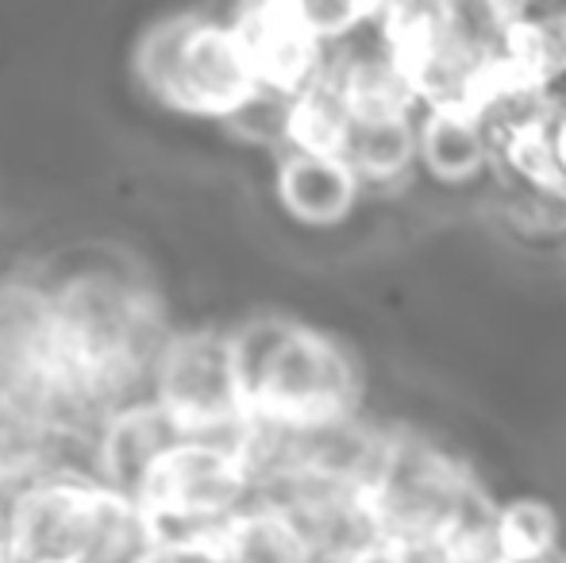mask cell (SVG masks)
Returning <instances> with one entry per match:
<instances>
[{
  "label": "cell",
  "mask_w": 566,
  "mask_h": 563,
  "mask_svg": "<svg viewBox=\"0 0 566 563\" xmlns=\"http://www.w3.org/2000/svg\"><path fill=\"white\" fill-rule=\"evenodd\" d=\"M132 70L158 105L205 121L228 124L259 93L228 20L201 12H174L150 23L135 43Z\"/></svg>",
  "instance_id": "1"
},
{
  "label": "cell",
  "mask_w": 566,
  "mask_h": 563,
  "mask_svg": "<svg viewBox=\"0 0 566 563\" xmlns=\"http://www.w3.org/2000/svg\"><path fill=\"white\" fill-rule=\"evenodd\" d=\"M254 502V479L239 444L181 436L143 475L135 505L158 529L163 549H189Z\"/></svg>",
  "instance_id": "2"
},
{
  "label": "cell",
  "mask_w": 566,
  "mask_h": 563,
  "mask_svg": "<svg viewBox=\"0 0 566 563\" xmlns=\"http://www.w3.org/2000/svg\"><path fill=\"white\" fill-rule=\"evenodd\" d=\"M474 487V475L432 440L417 432H386L381 463L366 487V498L386 544L432 552L443 560L459 510Z\"/></svg>",
  "instance_id": "3"
},
{
  "label": "cell",
  "mask_w": 566,
  "mask_h": 563,
  "mask_svg": "<svg viewBox=\"0 0 566 563\" xmlns=\"http://www.w3.org/2000/svg\"><path fill=\"white\" fill-rule=\"evenodd\" d=\"M147 398L170 417L181 436L239 444L251 421L231 371L228 332L220 329L170 332L150 363Z\"/></svg>",
  "instance_id": "4"
},
{
  "label": "cell",
  "mask_w": 566,
  "mask_h": 563,
  "mask_svg": "<svg viewBox=\"0 0 566 563\" xmlns=\"http://www.w3.org/2000/svg\"><path fill=\"white\" fill-rule=\"evenodd\" d=\"M358 371L350 355L324 332L293 324L247 398L254 421L305 428L355 414Z\"/></svg>",
  "instance_id": "5"
},
{
  "label": "cell",
  "mask_w": 566,
  "mask_h": 563,
  "mask_svg": "<svg viewBox=\"0 0 566 563\" xmlns=\"http://www.w3.org/2000/svg\"><path fill=\"white\" fill-rule=\"evenodd\" d=\"M105 487L82 475H46L4 498L8 563H90Z\"/></svg>",
  "instance_id": "6"
},
{
  "label": "cell",
  "mask_w": 566,
  "mask_h": 563,
  "mask_svg": "<svg viewBox=\"0 0 566 563\" xmlns=\"http://www.w3.org/2000/svg\"><path fill=\"white\" fill-rule=\"evenodd\" d=\"M231 35L243 46L259 90L293 97L313 85L328 66V51L308 35L297 15V0H266V4H243L228 20Z\"/></svg>",
  "instance_id": "7"
},
{
  "label": "cell",
  "mask_w": 566,
  "mask_h": 563,
  "mask_svg": "<svg viewBox=\"0 0 566 563\" xmlns=\"http://www.w3.org/2000/svg\"><path fill=\"white\" fill-rule=\"evenodd\" d=\"M178 440L181 432L155 402H127V406L113 409L93 436V482L135 498L150 463Z\"/></svg>",
  "instance_id": "8"
},
{
  "label": "cell",
  "mask_w": 566,
  "mask_h": 563,
  "mask_svg": "<svg viewBox=\"0 0 566 563\" xmlns=\"http://www.w3.org/2000/svg\"><path fill=\"white\" fill-rule=\"evenodd\" d=\"M277 201L297 225L336 228L355 212L363 181L339 155H308V150H282L277 158Z\"/></svg>",
  "instance_id": "9"
},
{
  "label": "cell",
  "mask_w": 566,
  "mask_h": 563,
  "mask_svg": "<svg viewBox=\"0 0 566 563\" xmlns=\"http://www.w3.org/2000/svg\"><path fill=\"white\" fill-rule=\"evenodd\" d=\"M178 552L201 563H313L297 525L282 510L262 502H251L220 529Z\"/></svg>",
  "instance_id": "10"
},
{
  "label": "cell",
  "mask_w": 566,
  "mask_h": 563,
  "mask_svg": "<svg viewBox=\"0 0 566 563\" xmlns=\"http://www.w3.org/2000/svg\"><path fill=\"white\" fill-rule=\"evenodd\" d=\"M417 163L443 186H467L493 163V147L474 113L432 108L417 116Z\"/></svg>",
  "instance_id": "11"
},
{
  "label": "cell",
  "mask_w": 566,
  "mask_h": 563,
  "mask_svg": "<svg viewBox=\"0 0 566 563\" xmlns=\"http://www.w3.org/2000/svg\"><path fill=\"white\" fill-rule=\"evenodd\" d=\"M343 158L363 186L401 181L417 166V116H386V121L350 124Z\"/></svg>",
  "instance_id": "12"
},
{
  "label": "cell",
  "mask_w": 566,
  "mask_h": 563,
  "mask_svg": "<svg viewBox=\"0 0 566 563\" xmlns=\"http://www.w3.org/2000/svg\"><path fill=\"white\" fill-rule=\"evenodd\" d=\"M350 136V113L343 105L328 66L313 85L293 93L285 105V150H308V155H339Z\"/></svg>",
  "instance_id": "13"
},
{
  "label": "cell",
  "mask_w": 566,
  "mask_h": 563,
  "mask_svg": "<svg viewBox=\"0 0 566 563\" xmlns=\"http://www.w3.org/2000/svg\"><path fill=\"white\" fill-rule=\"evenodd\" d=\"M559 556V513L544 498H509L493 518V560L547 563Z\"/></svg>",
  "instance_id": "14"
},
{
  "label": "cell",
  "mask_w": 566,
  "mask_h": 563,
  "mask_svg": "<svg viewBox=\"0 0 566 563\" xmlns=\"http://www.w3.org/2000/svg\"><path fill=\"white\" fill-rule=\"evenodd\" d=\"M297 15L308 28V35L324 51H339L358 31H366L378 15V4H350V0H297Z\"/></svg>",
  "instance_id": "15"
},
{
  "label": "cell",
  "mask_w": 566,
  "mask_h": 563,
  "mask_svg": "<svg viewBox=\"0 0 566 563\" xmlns=\"http://www.w3.org/2000/svg\"><path fill=\"white\" fill-rule=\"evenodd\" d=\"M143 563H201V560L186 556V552H178V549H158V552H150Z\"/></svg>",
  "instance_id": "16"
},
{
  "label": "cell",
  "mask_w": 566,
  "mask_h": 563,
  "mask_svg": "<svg viewBox=\"0 0 566 563\" xmlns=\"http://www.w3.org/2000/svg\"><path fill=\"white\" fill-rule=\"evenodd\" d=\"M443 563H501V560H493V556H451Z\"/></svg>",
  "instance_id": "17"
},
{
  "label": "cell",
  "mask_w": 566,
  "mask_h": 563,
  "mask_svg": "<svg viewBox=\"0 0 566 563\" xmlns=\"http://www.w3.org/2000/svg\"><path fill=\"white\" fill-rule=\"evenodd\" d=\"M0 560H4V498H0Z\"/></svg>",
  "instance_id": "18"
},
{
  "label": "cell",
  "mask_w": 566,
  "mask_h": 563,
  "mask_svg": "<svg viewBox=\"0 0 566 563\" xmlns=\"http://www.w3.org/2000/svg\"><path fill=\"white\" fill-rule=\"evenodd\" d=\"M547 563H566V556H563V552H559V556H555V560H547Z\"/></svg>",
  "instance_id": "19"
},
{
  "label": "cell",
  "mask_w": 566,
  "mask_h": 563,
  "mask_svg": "<svg viewBox=\"0 0 566 563\" xmlns=\"http://www.w3.org/2000/svg\"><path fill=\"white\" fill-rule=\"evenodd\" d=\"M0 563H8V560H0Z\"/></svg>",
  "instance_id": "20"
}]
</instances>
